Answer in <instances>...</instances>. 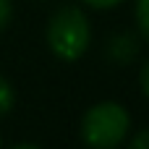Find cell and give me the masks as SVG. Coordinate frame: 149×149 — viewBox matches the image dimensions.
<instances>
[{"mask_svg": "<svg viewBox=\"0 0 149 149\" xmlns=\"http://www.w3.org/2000/svg\"><path fill=\"white\" fill-rule=\"evenodd\" d=\"M131 128V115L118 102H100L86 110L81 120V139L89 147L113 149L123 144L126 134Z\"/></svg>", "mask_w": 149, "mask_h": 149, "instance_id": "obj_2", "label": "cell"}, {"mask_svg": "<svg viewBox=\"0 0 149 149\" xmlns=\"http://www.w3.org/2000/svg\"><path fill=\"white\" fill-rule=\"evenodd\" d=\"M139 84H141V92H144V97L149 100V63L141 68V73H139Z\"/></svg>", "mask_w": 149, "mask_h": 149, "instance_id": "obj_9", "label": "cell"}, {"mask_svg": "<svg viewBox=\"0 0 149 149\" xmlns=\"http://www.w3.org/2000/svg\"><path fill=\"white\" fill-rule=\"evenodd\" d=\"M136 52H139V47H136L134 37H128V34L115 37V39H110V45H107V55H110L115 63H131Z\"/></svg>", "mask_w": 149, "mask_h": 149, "instance_id": "obj_3", "label": "cell"}, {"mask_svg": "<svg viewBox=\"0 0 149 149\" xmlns=\"http://www.w3.org/2000/svg\"><path fill=\"white\" fill-rule=\"evenodd\" d=\"M13 102H16V94H13V86H10V81H8L5 76H0V115L10 113Z\"/></svg>", "mask_w": 149, "mask_h": 149, "instance_id": "obj_4", "label": "cell"}, {"mask_svg": "<svg viewBox=\"0 0 149 149\" xmlns=\"http://www.w3.org/2000/svg\"><path fill=\"white\" fill-rule=\"evenodd\" d=\"M131 149H149V128H141L131 139Z\"/></svg>", "mask_w": 149, "mask_h": 149, "instance_id": "obj_7", "label": "cell"}, {"mask_svg": "<svg viewBox=\"0 0 149 149\" xmlns=\"http://www.w3.org/2000/svg\"><path fill=\"white\" fill-rule=\"evenodd\" d=\"M10 16H13V5H10V0H0V31L10 24Z\"/></svg>", "mask_w": 149, "mask_h": 149, "instance_id": "obj_6", "label": "cell"}, {"mask_svg": "<svg viewBox=\"0 0 149 149\" xmlns=\"http://www.w3.org/2000/svg\"><path fill=\"white\" fill-rule=\"evenodd\" d=\"M81 3H86V5H89V8H94V10H107V8L120 5L123 0H81Z\"/></svg>", "mask_w": 149, "mask_h": 149, "instance_id": "obj_8", "label": "cell"}, {"mask_svg": "<svg viewBox=\"0 0 149 149\" xmlns=\"http://www.w3.org/2000/svg\"><path fill=\"white\" fill-rule=\"evenodd\" d=\"M92 42L89 18L76 5H63L47 24V45L60 60H79Z\"/></svg>", "mask_w": 149, "mask_h": 149, "instance_id": "obj_1", "label": "cell"}, {"mask_svg": "<svg viewBox=\"0 0 149 149\" xmlns=\"http://www.w3.org/2000/svg\"><path fill=\"white\" fill-rule=\"evenodd\" d=\"M136 24L141 37L149 42V0H136Z\"/></svg>", "mask_w": 149, "mask_h": 149, "instance_id": "obj_5", "label": "cell"}]
</instances>
